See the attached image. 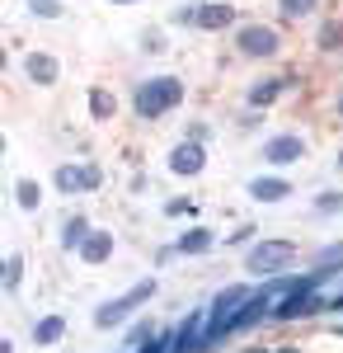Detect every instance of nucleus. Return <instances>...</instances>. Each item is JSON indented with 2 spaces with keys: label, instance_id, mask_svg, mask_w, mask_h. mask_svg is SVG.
<instances>
[{
  "label": "nucleus",
  "instance_id": "1",
  "mask_svg": "<svg viewBox=\"0 0 343 353\" xmlns=\"http://www.w3.org/2000/svg\"><path fill=\"white\" fill-rule=\"evenodd\" d=\"M184 99V85L174 81V76H156V81H141L136 90V113L141 118H160L165 109H174Z\"/></svg>",
  "mask_w": 343,
  "mask_h": 353
},
{
  "label": "nucleus",
  "instance_id": "2",
  "mask_svg": "<svg viewBox=\"0 0 343 353\" xmlns=\"http://www.w3.org/2000/svg\"><path fill=\"white\" fill-rule=\"evenodd\" d=\"M146 297H156V283H151V278H146V283H136V288L127 292V297H113V301H104V306H99V316H94V321H99V330L123 325V321H127V316L136 311V301H146Z\"/></svg>",
  "mask_w": 343,
  "mask_h": 353
},
{
  "label": "nucleus",
  "instance_id": "3",
  "mask_svg": "<svg viewBox=\"0 0 343 353\" xmlns=\"http://www.w3.org/2000/svg\"><path fill=\"white\" fill-rule=\"evenodd\" d=\"M249 301H254V292H249V288H226V292H221V297L207 306V311H211V334H226V330H236L240 306H249Z\"/></svg>",
  "mask_w": 343,
  "mask_h": 353
},
{
  "label": "nucleus",
  "instance_id": "4",
  "mask_svg": "<svg viewBox=\"0 0 343 353\" xmlns=\"http://www.w3.org/2000/svg\"><path fill=\"white\" fill-rule=\"evenodd\" d=\"M291 241H259L254 250H249V269L259 273V278H273V273H282L291 264Z\"/></svg>",
  "mask_w": 343,
  "mask_h": 353
},
{
  "label": "nucleus",
  "instance_id": "5",
  "mask_svg": "<svg viewBox=\"0 0 343 353\" xmlns=\"http://www.w3.org/2000/svg\"><path fill=\"white\" fill-rule=\"evenodd\" d=\"M240 52H245V57H273V52H278V28L245 24V28H240Z\"/></svg>",
  "mask_w": 343,
  "mask_h": 353
},
{
  "label": "nucleus",
  "instance_id": "6",
  "mask_svg": "<svg viewBox=\"0 0 343 353\" xmlns=\"http://www.w3.org/2000/svg\"><path fill=\"white\" fill-rule=\"evenodd\" d=\"M202 165H207V151H202V146H198V141H179V146H174V151H169V170H174V174H202Z\"/></svg>",
  "mask_w": 343,
  "mask_h": 353
},
{
  "label": "nucleus",
  "instance_id": "7",
  "mask_svg": "<svg viewBox=\"0 0 343 353\" xmlns=\"http://www.w3.org/2000/svg\"><path fill=\"white\" fill-rule=\"evenodd\" d=\"M56 189L61 193L99 189V170H94V165H61V170H56Z\"/></svg>",
  "mask_w": 343,
  "mask_h": 353
},
{
  "label": "nucleus",
  "instance_id": "8",
  "mask_svg": "<svg viewBox=\"0 0 343 353\" xmlns=\"http://www.w3.org/2000/svg\"><path fill=\"white\" fill-rule=\"evenodd\" d=\"M193 24L216 33V28H231L236 24V5H221V0H211V5H198L193 10Z\"/></svg>",
  "mask_w": 343,
  "mask_h": 353
},
{
  "label": "nucleus",
  "instance_id": "9",
  "mask_svg": "<svg viewBox=\"0 0 343 353\" xmlns=\"http://www.w3.org/2000/svg\"><path fill=\"white\" fill-rule=\"evenodd\" d=\"M207 334H211V311H198V316H188V325L179 330V353H198Z\"/></svg>",
  "mask_w": 343,
  "mask_h": 353
},
{
  "label": "nucleus",
  "instance_id": "10",
  "mask_svg": "<svg viewBox=\"0 0 343 353\" xmlns=\"http://www.w3.org/2000/svg\"><path fill=\"white\" fill-rule=\"evenodd\" d=\"M301 156H306L301 137H273L264 146V161H273V165H291V161H301Z\"/></svg>",
  "mask_w": 343,
  "mask_h": 353
},
{
  "label": "nucleus",
  "instance_id": "11",
  "mask_svg": "<svg viewBox=\"0 0 343 353\" xmlns=\"http://www.w3.org/2000/svg\"><path fill=\"white\" fill-rule=\"evenodd\" d=\"M291 193L287 179H273V174H264V179H249V198H259V203H282Z\"/></svg>",
  "mask_w": 343,
  "mask_h": 353
},
{
  "label": "nucleus",
  "instance_id": "12",
  "mask_svg": "<svg viewBox=\"0 0 343 353\" xmlns=\"http://www.w3.org/2000/svg\"><path fill=\"white\" fill-rule=\"evenodd\" d=\"M108 254H113V236H108V231H90L85 245H80V259H85V264H104Z\"/></svg>",
  "mask_w": 343,
  "mask_h": 353
},
{
  "label": "nucleus",
  "instance_id": "13",
  "mask_svg": "<svg viewBox=\"0 0 343 353\" xmlns=\"http://www.w3.org/2000/svg\"><path fill=\"white\" fill-rule=\"evenodd\" d=\"M24 71H28V81H38V85H52L56 76H61L56 57H48V52H33V57L24 61Z\"/></svg>",
  "mask_w": 343,
  "mask_h": 353
},
{
  "label": "nucleus",
  "instance_id": "14",
  "mask_svg": "<svg viewBox=\"0 0 343 353\" xmlns=\"http://www.w3.org/2000/svg\"><path fill=\"white\" fill-rule=\"evenodd\" d=\"M61 330H66L61 316H43V321L33 325V339H38V344H56V339H61Z\"/></svg>",
  "mask_w": 343,
  "mask_h": 353
},
{
  "label": "nucleus",
  "instance_id": "15",
  "mask_svg": "<svg viewBox=\"0 0 343 353\" xmlns=\"http://www.w3.org/2000/svg\"><path fill=\"white\" fill-rule=\"evenodd\" d=\"M202 250H211V231H188L169 254H202Z\"/></svg>",
  "mask_w": 343,
  "mask_h": 353
},
{
  "label": "nucleus",
  "instance_id": "16",
  "mask_svg": "<svg viewBox=\"0 0 343 353\" xmlns=\"http://www.w3.org/2000/svg\"><path fill=\"white\" fill-rule=\"evenodd\" d=\"M282 90H287V81H259L254 90H249V104H254V109H259V104H273Z\"/></svg>",
  "mask_w": 343,
  "mask_h": 353
},
{
  "label": "nucleus",
  "instance_id": "17",
  "mask_svg": "<svg viewBox=\"0 0 343 353\" xmlns=\"http://www.w3.org/2000/svg\"><path fill=\"white\" fill-rule=\"evenodd\" d=\"M339 264H343V241H339V245H329V250H320V254H315V269H320V273H334Z\"/></svg>",
  "mask_w": 343,
  "mask_h": 353
},
{
  "label": "nucleus",
  "instance_id": "18",
  "mask_svg": "<svg viewBox=\"0 0 343 353\" xmlns=\"http://www.w3.org/2000/svg\"><path fill=\"white\" fill-rule=\"evenodd\" d=\"M320 43H324L329 52H334V48H343V24H339V19H329V24L320 28Z\"/></svg>",
  "mask_w": 343,
  "mask_h": 353
},
{
  "label": "nucleus",
  "instance_id": "19",
  "mask_svg": "<svg viewBox=\"0 0 343 353\" xmlns=\"http://www.w3.org/2000/svg\"><path fill=\"white\" fill-rule=\"evenodd\" d=\"M90 109L99 113V118H108V113L118 109V104H113V94H108V90H94V94H90Z\"/></svg>",
  "mask_w": 343,
  "mask_h": 353
},
{
  "label": "nucleus",
  "instance_id": "20",
  "mask_svg": "<svg viewBox=\"0 0 343 353\" xmlns=\"http://www.w3.org/2000/svg\"><path fill=\"white\" fill-rule=\"evenodd\" d=\"M38 198H43V193H38V184H33V179H24V184H19V208H24V212H33V208H38Z\"/></svg>",
  "mask_w": 343,
  "mask_h": 353
},
{
  "label": "nucleus",
  "instance_id": "21",
  "mask_svg": "<svg viewBox=\"0 0 343 353\" xmlns=\"http://www.w3.org/2000/svg\"><path fill=\"white\" fill-rule=\"evenodd\" d=\"M85 236H90V231H85V221H71V226L61 231V241L71 245V250H80V245H85Z\"/></svg>",
  "mask_w": 343,
  "mask_h": 353
},
{
  "label": "nucleus",
  "instance_id": "22",
  "mask_svg": "<svg viewBox=\"0 0 343 353\" xmlns=\"http://www.w3.org/2000/svg\"><path fill=\"white\" fill-rule=\"evenodd\" d=\"M28 10H33L38 19H56V14H61V5H56V0H28Z\"/></svg>",
  "mask_w": 343,
  "mask_h": 353
},
{
  "label": "nucleus",
  "instance_id": "23",
  "mask_svg": "<svg viewBox=\"0 0 343 353\" xmlns=\"http://www.w3.org/2000/svg\"><path fill=\"white\" fill-rule=\"evenodd\" d=\"M315 10V0H282V14L287 19H301V14H311Z\"/></svg>",
  "mask_w": 343,
  "mask_h": 353
},
{
  "label": "nucleus",
  "instance_id": "24",
  "mask_svg": "<svg viewBox=\"0 0 343 353\" xmlns=\"http://www.w3.org/2000/svg\"><path fill=\"white\" fill-rule=\"evenodd\" d=\"M141 353H179V334H165V339H156V344H146Z\"/></svg>",
  "mask_w": 343,
  "mask_h": 353
},
{
  "label": "nucleus",
  "instance_id": "25",
  "mask_svg": "<svg viewBox=\"0 0 343 353\" xmlns=\"http://www.w3.org/2000/svg\"><path fill=\"white\" fill-rule=\"evenodd\" d=\"M315 208H320V212H339V208H343V198H339V193H324Z\"/></svg>",
  "mask_w": 343,
  "mask_h": 353
},
{
  "label": "nucleus",
  "instance_id": "26",
  "mask_svg": "<svg viewBox=\"0 0 343 353\" xmlns=\"http://www.w3.org/2000/svg\"><path fill=\"white\" fill-rule=\"evenodd\" d=\"M5 283H10V288L19 283V259H5Z\"/></svg>",
  "mask_w": 343,
  "mask_h": 353
},
{
  "label": "nucleus",
  "instance_id": "27",
  "mask_svg": "<svg viewBox=\"0 0 343 353\" xmlns=\"http://www.w3.org/2000/svg\"><path fill=\"white\" fill-rule=\"evenodd\" d=\"M113 5H132V0H113Z\"/></svg>",
  "mask_w": 343,
  "mask_h": 353
},
{
  "label": "nucleus",
  "instance_id": "28",
  "mask_svg": "<svg viewBox=\"0 0 343 353\" xmlns=\"http://www.w3.org/2000/svg\"><path fill=\"white\" fill-rule=\"evenodd\" d=\"M339 334H343V325H339Z\"/></svg>",
  "mask_w": 343,
  "mask_h": 353
},
{
  "label": "nucleus",
  "instance_id": "29",
  "mask_svg": "<svg viewBox=\"0 0 343 353\" xmlns=\"http://www.w3.org/2000/svg\"><path fill=\"white\" fill-rule=\"evenodd\" d=\"M339 165H343V156H339Z\"/></svg>",
  "mask_w": 343,
  "mask_h": 353
},
{
  "label": "nucleus",
  "instance_id": "30",
  "mask_svg": "<svg viewBox=\"0 0 343 353\" xmlns=\"http://www.w3.org/2000/svg\"><path fill=\"white\" fill-rule=\"evenodd\" d=\"M339 109H343V104H339Z\"/></svg>",
  "mask_w": 343,
  "mask_h": 353
}]
</instances>
